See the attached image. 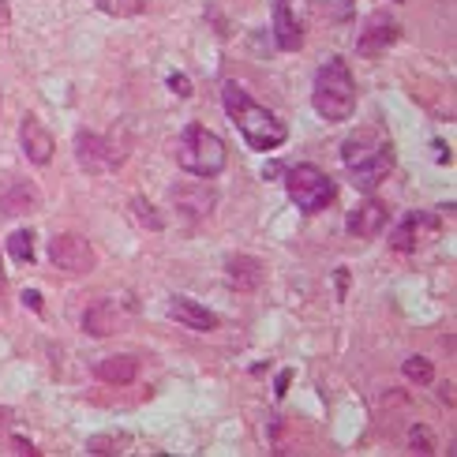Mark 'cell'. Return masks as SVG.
<instances>
[{
    "label": "cell",
    "instance_id": "obj_4",
    "mask_svg": "<svg viewBox=\"0 0 457 457\" xmlns=\"http://www.w3.org/2000/svg\"><path fill=\"white\" fill-rule=\"evenodd\" d=\"M285 187H289V199L296 203V211L303 214H319L334 203V180L315 165H293L285 173Z\"/></svg>",
    "mask_w": 457,
    "mask_h": 457
},
{
    "label": "cell",
    "instance_id": "obj_8",
    "mask_svg": "<svg viewBox=\"0 0 457 457\" xmlns=\"http://www.w3.org/2000/svg\"><path fill=\"white\" fill-rule=\"evenodd\" d=\"M349 165H353V184L360 187V192H375V187L390 177V169H394V150H390V146H378V150H371V154L353 158Z\"/></svg>",
    "mask_w": 457,
    "mask_h": 457
},
{
    "label": "cell",
    "instance_id": "obj_2",
    "mask_svg": "<svg viewBox=\"0 0 457 457\" xmlns=\"http://www.w3.org/2000/svg\"><path fill=\"white\" fill-rule=\"evenodd\" d=\"M312 105L322 120H349L356 112V83H353V71L341 56H330L327 64L319 68L315 75V90H312Z\"/></svg>",
    "mask_w": 457,
    "mask_h": 457
},
{
    "label": "cell",
    "instance_id": "obj_13",
    "mask_svg": "<svg viewBox=\"0 0 457 457\" xmlns=\"http://www.w3.org/2000/svg\"><path fill=\"white\" fill-rule=\"evenodd\" d=\"M19 143H23L30 165H49L53 162V136L42 128V120L27 117L23 124H19Z\"/></svg>",
    "mask_w": 457,
    "mask_h": 457
},
{
    "label": "cell",
    "instance_id": "obj_30",
    "mask_svg": "<svg viewBox=\"0 0 457 457\" xmlns=\"http://www.w3.org/2000/svg\"><path fill=\"white\" fill-rule=\"evenodd\" d=\"M0 289H4V262H0Z\"/></svg>",
    "mask_w": 457,
    "mask_h": 457
},
{
    "label": "cell",
    "instance_id": "obj_18",
    "mask_svg": "<svg viewBox=\"0 0 457 457\" xmlns=\"http://www.w3.org/2000/svg\"><path fill=\"white\" fill-rule=\"evenodd\" d=\"M416 225H420V214H405V221L390 233V247L397 255H412L416 252Z\"/></svg>",
    "mask_w": 457,
    "mask_h": 457
},
{
    "label": "cell",
    "instance_id": "obj_19",
    "mask_svg": "<svg viewBox=\"0 0 457 457\" xmlns=\"http://www.w3.org/2000/svg\"><path fill=\"white\" fill-rule=\"evenodd\" d=\"M402 375L409 378V383H416V386H431L435 383V364L428 356H409L402 364Z\"/></svg>",
    "mask_w": 457,
    "mask_h": 457
},
{
    "label": "cell",
    "instance_id": "obj_11",
    "mask_svg": "<svg viewBox=\"0 0 457 457\" xmlns=\"http://www.w3.org/2000/svg\"><path fill=\"white\" fill-rule=\"evenodd\" d=\"M75 158H79V165L87 169V173H105V169H112L109 139L98 136V131H87V128L75 136Z\"/></svg>",
    "mask_w": 457,
    "mask_h": 457
},
{
    "label": "cell",
    "instance_id": "obj_14",
    "mask_svg": "<svg viewBox=\"0 0 457 457\" xmlns=\"http://www.w3.org/2000/svg\"><path fill=\"white\" fill-rule=\"evenodd\" d=\"M169 312H173L177 322H184V327H192V330H218V322H221L211 308H203V303L187 300V296H173Z\"/></svg>",
    "mask_w": 457,
    "mask_h": 457
},
{
    "label": "cell",
    "instance_id": "obj_15",
    "mask_svg": "<svg viewBox=\"0 0 457 457\" xmlns=\"http://www.w3.org/2000/svg\"><path fill=\"white\" fill-rule=\"evenodd\" d=\"M397 42V27L390 23L386 15H375L371 23L364 27V34H360V42H356V49L364 53V56H375V53H383V49H390Z\"/></svg>",
    "mask_w": 457,
    "mask_h": 457
},
{
    "label": "cell",
    "instance_id": "obj_24",
    "mask_svg": "<svg viewBox=\"0 0 457 457\" xmlns=\"http://www.w3.org/2000/svg\"><path fill=\"white\" fill-rule=\"evenodd\" d=\"M102 8L112 15H139L146 8V0H102Z\"/></svg>",
    "mask_w": 457,
    "mask_h": 457
},
{
    "label": "cell",
    "instance_id": "obj_27",
    "mask_svg": "<svg viewBox=\"0 0 457 457\" xmlns=\"http://www.w3.org/2000/svg\"><path fill=\"white\" fill-rule=\"evenodd\" d=\"M289 378H293V371H281V375H278V397L285 394V386H289Z\"/></svg>",
    "mask_w": 457,
    "mask_h": 457
},
{
    "label": "cell",
    "instance_id": "obj_1",
    "mask_svg": "<svg viewBox=\"0 0 457 457\" xmlns=\"http://www.w3.org/2000/svg\"><path fill=\"white\" fill-rule=\"evenodd\" d=\"M221 102H225L228 120H233L240 128V136L247 139V146H255V150H278L285 139H289L285 124L274 117L270 109H262L244 87L225 83L221 87Z\"/></svg>",
    "mask_w": 457,
    "mask_h": 457
},
{
    "label": "cell",
    "instance_id": "obj_17",
    "mask_svg": "<svg viewBox=\"0 0 457 457\" xmlns=\"http://www.w3.org/2000/svg\"><path fill=\"white\" fill-rule=\"evenodd\" d=\"M94 375H98L105 386H131L139 375V360L136 356H109L94 368Z\"/></svg>",
    "mask_w": 457,
    "mask_h": 457
},
{
    "label": "cell",
    "instance_id": "obj_16",
    "mask_svg": "<svg viewBox=\"0 0 457 457\" xmlns=\"http://www.w3.org/2000/svg\"><path fill=\"white\" fill-rule=\"evenodd\" d=\"M34 206H37V187L27 180H12L4 192H0V214H8V218L27 214Z\"/></svg>",
    "mask_w": 457,
    "mask_h": 457
},
{
    "label": "cell",
    "instance_id": "obj_12",
    "mask_svg": "<svg viewBox=\"0 0 457 457\" xmlns=\"http://www.w3.org/2000/svg\"><path fill=\"white\" fill-rule=\"evenodd\" d=\"M386 225H390V211L378 199H368L364 206H356V211L349 214V233L353 237H364V240L378 237Z\"/></svg>",
    "mask_w": 457,
    "mask_h": 457
},
{
    "label": "cell",
    "instance_id": "obj_3",
    "mask_svg": "<svg viewBox=\"0 0 457 457\" xmlns=\"http://www.w3.org/2000/svg\"><path fill=\"white\" fill-rule=\"evenodd\" d=\"M177 162H180L184 173L211 180V177H218L221 169L228 165V150H225L221 136H214L211 128L187 124L180 143H177Z\"/></svg>",
    "mask_w": 457,
    "mask_h": 457
},
{
    "label": "cell",
    "instance_id": "obj_28",
    "mask_svg": "<svg viewBox=\"0 0 457 457\" xmlns=\"http://www.w3.org/2000/svg\"><path fill=\"white\" fill-rule=\"evenodd\" d=\"M345 281H349V274L337 270V296H345Z\"/></svg>",
    "mask_w": 457,
    "mask_h": 457
},
{
    "label": "cell",
    "instance_id": "obj_21",
    "mask_svg": "<svg viewBox=\"0 0 457 457\" xmlns=\"http://www.w3.org/2000/svg\"><path fill=\"white\" fill-rule=\"evenodd\" d=\"M128 446V435L120 431H105V435H94L87 443V453H120Z\"/></svg>",
    "mask_w": 457,
    "mask_h": 457
},
{
    "label": "cell",
    "instance_id": "obj_29",
    "mask_svg": "<svg viewBox=\"0 0 457 457\" xmlns=\"http://www.w3.org/2000/svg\"><path fill=\"white\" fill-rule=\"evenodd\" d=\"M443 402H446V405H453V386H450V383L443 386Z\"/></svg>",
    "mask_w": 457,
    "mask_h": 457
},
{
    "label": "cell",
    "instance_id": "obj_26",
    "mask_svg": "<svg viewBox=\"0 0 457 457\" xmlns=\"http://www.w3.org/2000/svg\"><path fill=\"white\" fill-rule=\"evenodd\" d=\"M12 23V4L8 0H0V27H8Z\"/></svg>",
    "mask_w": 457,
    "mask_h": 457
},
{
    "label": "cell",
    "instance_id": "obj_9",
    "mask_svg": "<svg viewBox=\"0 0 457 457\" xmlns=\"http://www.w3.org/2000/svg\"><path fill=\"white\" fill-rule=\"evenodd\" d=\"M124 327V308L117 300H98L83 312V330L90 337H112Z\"/></svg>",
    "mask_w": 457,
    "mask_h": 457
},
{
    "label": "cell",
    "instance_id": "obj_22",
    "mask_svg": "<svg viewBox=\"0 0 457 457\" xmlns=\"http://www.w3.org/2000/svg\"><path fill=\"white\" fill-rule=\"evenodd\" d=\"M131 214H136V218L143 221V228H150V233H162V228H165L162 214H158L154 206H150L143 195H136V199H131Z\"/></svg>",
    "mask_w": 457,
    "mask_h": 457
},
{
    "label": "cell",
    "instance_id": "obj_6",
    "mask_svg": "<svg viewBox=\"0 0 457 457\" xmlns=\"http://www.w3.org/2000/svg\"><path fill=\"white\" fill-rule=\"evenodd\" d=\"M49 262L56 266V270L64 274H90L94 262H98V255H94V244L79 233H61L49 240Z\"/></svg>",
    "mask_w": 457,
    "mask_h": 457
},
{
    "label": "cell",
    "instance_id": "obj_7",
    "mask_svg": "<svg viewBox=\"0 0 457 457\" xmlns=\"http://www.w3.org/2000/svg\"><path fill=\"white\" fill-rule=\"evenodd\" d=\"M214 203H218V192H214V187L206 184L203 177L173 187V206H177L184 218H192V221H203L206 214L214 211Z\"/></svg>",
    "mask_w": 457,
    "mask_h": 457
},
{
    "label": "cell",
    "instance_id": "obj_31",
    "mask_svg": "<svg viewBox=\"0 0 457 457\" xmlns=\"http://www.w3.org/2000/svg\"><path fill=\"white\" fill-rule=\"evenodd\" d=\"M394 4H405V0H394Z\"/></svg>",
    "mask_w": 457,
    "mask_h": 457
},
{
    "label": "cell",
    "instance_id": "obj_25",
    "mask_svg": "<svg viewBox=\"0 0 457 457\" xmlns=\"http://www.w3.org/2000/svg\"><path fill=\"white\" fill-rule=\"evenodd\" d=\"M169 87H173V90L180 94V98H187V94H192V83H187L180 71H177V75H169Z\"/></svg>",
    "mask_w": 457,
    "mask_h": 457
},
{
    "label": "cell",
    "instance_id": "obj_20",
    "mask_svg": "<svg viewBox=\"0 0 457 457\" xmlns=\"http://www.w3.org/2000/svg\"><path fill=\"white\" fill-rule=\"evenodd\" d=\"M8 255L19 262H34V233L30 228H15L8 237Z\"/></svg>",
    "mask_w": 457,
    "mask_h": 457
},
{
    "label": "cell",
    "instance_id": "obj_5",
    "mask_svg": "<svg viewBox=\"0 0 457 457\" xmlns=\"http://www.w3.org/2000/svg\"><path fill=\"white\" fill-rule=\"evenodd\" d=\"M312 0H274V42L285 53H296L308 34Z\"/></svg>",
    "mask_w": 457,
    "mask_h": 457
},
{
    "label": "cell",
    "instance_id": "obj_23",
    "mask_svg": "<svg viewBox=\"0 0 457 457\" xmlns=\"http://www.w3.org/2000/svg\"><path fill=\"white\" fill-rule=\"evenodd\" d=\"M409 450L412 453H435V431L428 424H416L409 431Z\"/></svg>",
    "mask_w": 457,
    "mask_h": 457
},
{
    "label": "cell",
    "instance_id": "obj_10",
    "mask_svg": "<svg viewBox=\"0 0 457 457\" xmlns=\"http://www.w3.org/2000/svg\"><path fill=\"white\" fill-rule=\"evenodd\" d=\"M225 278H228V285H233L237 293H255L262 285V278H266V270H262V262L255 255L237 252V255L225 259Z\"/></svg>",
    "mask_w": 457,
    "mask_h": 457
}]
</instances>
